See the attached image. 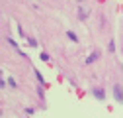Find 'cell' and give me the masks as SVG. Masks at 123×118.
Masks as SVG:
<instances>
[{
    "instance_id": "obj_3",
    "label": "cell",
    "mask_w": 123,
    "mask_h": 118,
    "mask_svg": "<svg viewBox=\"0 0 123 118\" xmlns=\"http://www.w3.org/2000/svg\"><path fill=\"white\" fill-rule=\"evenodd\" d=\"M94 96H96V98H100V100H102V98H105V93H104V91H102V88H94Z\"/></svg>"
},
{
    "instance_id": "obj_4",
    "label": "cell",
    "mask_w": 123,
    "mask_h": 118,
    "mask_svg": "<svg viewBox=\"0 0 123 118\" xmlns=\"http://www.w3.org/2000/svg\"><path fill=\"white\" fill-rule=\"evenodd\" d=\"M67 36H68V39H72V41H78V37H76V34H74V32H68Z\"/></svg>"
},
{
    "instance_id": "obj_5",
    "label": "cell",
    "mask_w": 123,
    "mask_h": 118,
    "mask_svg": "<svg viewBox=\"0 0 123 118\" xmlns=\"http://www.w3.org/2000/svg\"><path fill=\"white\" fill-rule=\"evenodd\" d=\"M39 57H41V59H43V61H49V55H47V53H41V55H39Z\"/></svg>"
},
{
    "instance_id": "obj_2",
    "label": "cell",
    "mask_w": 123,
    "mask_h": 118,
    "mask_svg": "<svg viewBox=\"0 0 123 118\" xmlns=\"http://www.w3.org/2000/svg\"><path fill=\"white\" fill-rule=\"evenodd\" d=\"M98 57H100V51H94V53H92L90 57H86V63H94Z\"/></svg>"
},
{
    "instance_id": "obj_7",
    "label": "cell",
    "mask_w": 123,
    "mask_h": 118,
    "mask_svg": "<svg viewBox=\"0 0 123 118\" xmlns=\"http://www.w3.org/2000/svg\"><path fill=\"white\" fill-rule=\"evenodd\" d=\"M78 2H82V0H78Z\"/></svg>"
},
{
    "instance_id": "obj_6",
    "label": "cell",
    "mask_w": 123,
    "mask_h": 118,
    "mask_svg": "<svg viewBox=\"0 0 123 118\" xmlns=\"http://www.w3.org/2000/svg\"><path fill=\"white\" fill-rule=\"evenodd\" d=\"M2 87H4V81H2V79H0V88H2Z\"/></svg>"
},
{
    "instance_id": "obj_1",
    "label": "cell",
    "mask_w": 123,
    "mask_h": 118,
    "mask_svg": "<svg viewBox=\"0 0 123 118\" xmlns=\"http://www.w3.org/2000/svg\"><path fill=\"white\" fill-rule=\"evenodd\" d=\"M113 95H115V98H117L119 102H123V88H121L119 85L115 87V91H113Z\"/></svg>"
}]
</instances>
